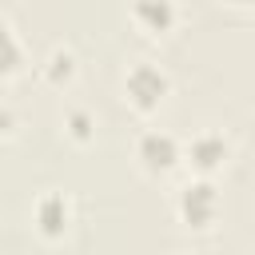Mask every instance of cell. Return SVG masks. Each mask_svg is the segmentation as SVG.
I'll return each mask as SVG.
<instances>
[{
    "label": "cell",
    "instance_id": "1",
    "mask_svg": "<svg viewBox=\"0 0 255 255\" xmlns=\"http://www.w3.org/2000/svg\"><path fill=\"white\" fill-rule=\"evenodd\" d=\"M163 92H167V76H163L159 68L135 64V68L128 72V96H131L135 108H155V104L163 100Z\"/></svg>",
    "mask_w": 255,
    "mask_h": 255
},
{
    "label": "cell",
    "instance_id": "2",
    "mask_svg": "<svg viewBox=\"0 0 255 255\" xmlns=\"http://www.w3.org/2000/svg\"><path fill=\"white\" fill-rule=\"evenodd\" d=\"M215 207H219V195H215L211 183H187L183 195H179V211H183V219L195 223V227H203V223L215 215Z\"/></svg>",
    "mask_w": 255,
    "mask_h": 255
},
{
    "label": "cell",
    "instance_id": "3",
    "mask_svg": "<svg viewBox=\"0 0 255 255\" xmlns=\"http://www.w3.org/2000/svg\"><path fill=\"white\" fill-rule=\"evenodd\" d=\"M139 159H143L151 171H167V167L179 159V147H175L171 135H163V131H147V135L139 139Z\"/></svg>",
    "mask_w": 255,
    "mask_h": 255
},
{
    "label": "cell",
    "instance_id": "4",
    "mask_svg": "<svg viewBox=\"0 0 255 255\" xmlns=\"http://www.w3.org/2000/svg\"><path fill=\"white\" fill-rule=\"evenodd\" d=\"M135 20L143 24V28H151V32H163L171 20H175V12H171V0H135Z\"/></svg>",
    "mask_w": 255,
    "mask_h": 255
},
{
    "label": "cell",
    "instance_id": "5",
    "mask_svg": "<svg viewBox=\"0 0 255 255\" xmlns=\"http://www.w3.org/2000/svg\"><path fill=\"white\" fill-rule=\"evenodd\" d=\"M191 159H195V167H215V163H223V155H227V139L223 135H199V139H191Z\"/></svg>",
    "mask_w": 255,
    "mask_h": 255
},
{
    "label": "cell",
    "instance_id": "6",
    "mask_svg": "<svg viewBox=\"0 0 255 255\" xmlns=\"http://www.w3.org/2000/svg\"><path fill=\"white\" fill-rule=\"evenodd\" d=\"M36 219H40V227L48 235H60L68 227V203H64V195H44L40 207H36Z\"/></svg>",
    "mask_w": 255,
    "mask_h": 255
},
{
    "label": "cell",
    "instance_id": "7",
    "mask_svg": "<svg viewBox=\"0 0 255 255\" xmlns=\"http://www.w3.org/2000/svg\"><path fill=\"white\" fill-rule=\"evenodd\" d=\"M16 64H20V44H16V36L8 32V24H0V76L16 72Z\"/></svg>",
    "mask_w": 255,
    "mask_h": 255
},
{
    "label": "cell",
    "instance_id": "8",
    "mask_svg": "<svg viewBox=\"0 0 255 255\" xmlns=\"http://www.w3.org/2000/svg\"><path fill=\"white\" fill-rule=\"evenodd\" d=\"M72 124H76V135H88V116H80V112H76V116H72Z\"/></svg>",
    "mask_w": 255,
    "mask_h": 255
}]
</instances>
